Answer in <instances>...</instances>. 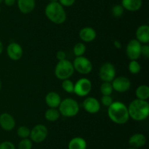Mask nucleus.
<instances>
[{
	"instance_id": "obj_36",
	"label": "nucleus",
	"mask_w": 149,
	"mask_h": 149,
	"mask_svg": "<svg viewBox=\"0 0 149 149\" xmlns=\"http://www.w3.org/2000/svg\"><path fill=\"white\" fill-rule=\"evenodd\" d=\"M4 2L8 7H12L15 4L16 0H4Z\"/></svg>"
},
{
	"instance_id": "obj_34",
	"label": "nucleus",
	"mask_w": 149,
	"mask_h": 149,
	"mask_svg": "<svg viewBox=\"0 0 149 149\" xmlns=\"http://www.w3.org/2000/svg\"><path fill=\"white\" fill-rule=\"evenodd\" d=\"M76 0H58V2L63 6V7H69L74 4Z\"/></svg>"
},
{
	"instance_id": "obj_25",
	"label": "nucleus",
	"mask_w": 149,
	"mask_h": 149,
	"mask_svg": "<svg viewBox=\"0 0 149 149\" xmlns=\"http://www.w3.org/2000/svg\"><path fill=\"white\" fill-rule=\"evenodd\" d=\"M100 90L103 95L111 94L113 91V89L111 85V82H103V83L100 85Z\"/></svg>"
},
{
	"instance_id": "obj_26",
	"label": "nucleus",
	"mask_w": 149,
	"mask_h": 149,
	"mask_svg": "<svg viewBox=\"0 0 149 149\" xmlns=\"http://www.w3.org/2000/svg\"><path fill=\"white\" fill-rule=\"evenodd\" d=\"M74 53L77 56H81L86 51V46L83 42H77L74 46Z\"/></svg>"
},
{
	"instance_id": "obj_5",
	"label": "nucleus",
	"mask_w": 149,
	"mask_h": 149,
	"mask_svg": "<svg viewBox=\"0 0 149 149\" xmlns=\"http://www.w3.org/2000/svg\"><path fill=\"white\" fill-rule=\"evenodd\" d=\"M74 68L73 63L67 59L58 61L55 68V75L61 80L69 79L74 74Z\"/></svg>"
},
{
	"instance_id": "obj_3",
	"label": "nucleus",
	"mask_w": 149,
	"mask_h": 149,
	"mask_svg": "<svg viewBox=\"0 0 149 149\" xmlns=\"http://www.w3.org/2000/svg\"><path fill=\"white\" fill-rule=\"evenodd\" d=\"M45 13L47 18L55 24H62L66 20V12L58 1L49 2L45 7Z\"/></svg>"
},
{
	"instance_id": "obj_40",
	"label": "nucleus",
	"mask_w": 149,
	"mask_h": 149,
	"mask_svg": "<svg viewBox=\"0 0 149 149\" xmlns=\"http://www.w3.org/2000/svg\"><path fill=\"white\" fill-rule=\"evenodd\" d=\"M1 89V80H0V90Z\"/></svg>"
},
{
	"instance_id": "obj_21",
	"label": "nucleus",
	"mask_w": 149,
	"mask_h": 149,
	"mask_svg": "<svg viewBox=\"0 0 149 149\" xmlns=\"http://www.w3.org/2000/svg\"><path fill=\"white\" fill-rule=\"evenodd\" d=\"M87 142L83 137H75L68 143V149H87Z\"/></svg>"
},
{
	"instance_id": "obj_4",
	"label": "nucleus",
	"mask_w": 149,
	"mask_h": 149,
	"mask_svg": "<svg viewBox=\"0 0 149 149\" xmlns=\"http://www.w3.org/2000/svg\"><path fill=\"white\" fill-rule=\"evenodd\" d=\"M58 108H59L58 110L60 113L68 118L75 116L79 112V103L75 99H71V98H66L63 100H61Z\"/></svg>"
},
{
	"instance_id": "obj_7",
	"label": "nucleus",
	"mask_w": 149,
	"mask_h": 149,
	"mask_svg": "<svg viewBox=\"0 0 149 149\" xmlns=\"http://www.w3.org/2000/svg\"><path fill=\"white\" fill-rule=\"evenodd\" d=\"M99 77L103 82H111L116 77V69L111 62H105L99 70Z\"/></svg>"
},
{
	"instance_id": "obj_1",
	"label": "nucleus",
	"mask_w": 149,
	"mask_h": 149,
	"mask_svg": "<svg viewBox=\"0 0 149 149\" xmlns=\"http://www.w3.org/2000/svg\"><path fill=\"white\" fill-rule=\"evenodd\" d=\"M108 115L113 123L117 124H125L130 118L128 108L123 102L116 101L109 107Z\"/></svg>"
},
{
	"instance_id": "obj_18",
	"label": "nucleus",
	"mask_w": 149,
	"mask_h": 149,
	"mask_svg": "<svg viewBox=\"0 0 149 149\" xmlns=\"http://www.w3.org/2000/svg\"><path fill=\"white\" fill-rule=\"evenodd\" d=\"M129 145L130 147L135 148H139L143 147L146 143V137L143 134L141 133H135L132 134L129 139Z\"/></svg>"
},
{
	"instance_id": "obj_19",
	"label": "nucleus",
	"mask_w": 149,
	"mask_h": 149,
	"mask_svg": "<svg viewBox=\"0 0 149 149\" xmlns=\"http://www.w3.org/2000/svg\"><path fill=\"white\" fill-rule=\"evenodd\" d=\"M45 102L49 108H58L61 102V96L57 92H49L45 96Z\"/></svg>"
},
{
	"instance_id": "obj_8",
	"label": "nucleus",
	"mask_w": 149,
	"mask_h": 149,
	"mask_svg": "<svg viewBox=\"0 0 149 149\" xmlns=\"http://www.w3.org/2000/svg\"><path fill=\"white\" fill-rule=\"evenodd\" d=\"M92 90V83L88 78L81 77L74 84V93L79 96H87Z\"/></svg>"
},
{
	"instance_id": "obj_11",
	"label": "nucleus",
	"mask_w": 149,
	"mask_h": 149,
	"mask_svg": "<svg viewBox=\"0 0 149 149\" xmlns=\"http://www.w3.org/2000/svg\"><path fill=\"white\" fill-rule=\"evenodd\" d=\"M111 85L113 90L119 93H124V92L127 91L130 89L131 82L127 77L119 76V77H115L112 80Z\"/></svg>"
},
{
	"instance_id": "obj_16",
	"label": "nucleus",
	"mask_w": 149,
	"mask_h": 149,
	"mask_svg": "<svg viewBox=\"0 0 149 149\" xmlns=\"http://www.w3.org/2000/svg\"><path fill=\"white\" fill-rule=\"evenodd\" d=\"M17 4L20 13L29 14L35 9L36 1L35 0H17Z\"/></svg>"
},
{
	"instance_id": "obj_30",
	"label": "nucleus",
	"mask_w": 149,
	"mask_h": 149,
	"mask_svg": "<svg viewBox=\"0 0 149 149\" xmlns=\"http://www.w3.org/2000/svg\"><path fill=\"white\" fill-rule=\"evenodd\" d=\"M33 146V142L29 138L22 139L18 143L17 148L18 149H31Z\"/></svg>"
},
{
	"instance_id": "obj_14",
	"label": "nucleus",
	"mask_w": 149,
	"mask_h": 149,
	"mask_svg": "<svg viewBox=\"0 0 149 149\" xmlns=\"http://www.w3.org/2000/svg\"><path fill=\"white\" fill-rule=\"evenodd\" d=\"M0 127L5 131H12L15 127V120L11 114L3 112L0 115Z\"/></svg>"
},
{
	"instance_id": "obj_17",
	"label": "nucleus",
	"mask_w": 149,
	"mask_h": 149,
	"mask_svg": "<svg viewBox=\"0 0 149 149\" xmlns=\"http://www.w3.org/2000/svg\"><path fill=\"white\" fill-rule=\"evenodd\" d=\"M136 39L141 43L148 44L149 42V26L141 25L137 29L135 32Z\"/></svg>"
},
{
	"instance_id": "obj_2",
	"label": "nucleus",
	"mask_w": 149,
	"mask_h": 149,
	"mask_svg": "<svg viewBox=\"0 0 149 149\" xmlns=\"http://www.w3.org/2000/svg\"><path fill=\"white\" fill-rule=\"evenodd\" d=\"M127 108L130 118L135 121H143L149 115V104L147 100L134 99L130 103Z\"/></svg>"
},
{
	"instance_id": "obj_37",
	"label": "nucleus",
	"mask_w": 149,
	"mask_h": 149,
	"mask_svg": "<svg viewBox=\"0 0 149 149\" xmlns=\"http://www.w3.org/2000/svg\"><path fill=\"white\" fill-rule=\"evenodd\" d=\"M113 45H114V47L116 48H117V49H120L121 48H122V43H121L120 41L119 40H114V42H113Z\"/></svg>"
},
{
	"instance_id": "obj_38",
	"label": "nucleus",
	"mask_w": 149,
	"mask_h": 149,
	"mask_svg": "<svg viewBox=\"0 0 149 149\" xmlns=\"http://www.w3.org/2000/svg\"><path fill=\"white\" fill-rule=\"evenodd\" d=\"M3 50H4V45H3L2 42L0 41V55H1V53H2Z\"/></svg>"
},
{
	"instance_id": "obj_13",
	"label": "nucleus",
	"mask_w": 149,
	"mask_h": 149,
	"mask_svg": "<svg viewBox=\"0 0 149 149\" xmlns=\"http://www.w3.org/2000/svg\"><path fill=\"white\" fill-rule=\"evenodd\" d=\"M82 106L85 111L91 114L97 113L100 109V104L96 98L89 96L83 101Z\"/></svg>"
},
{
	"instance_id": "obj_31",
	"label": "nucleus",
	"mask_w": 149,
	"mask_h": 149,
	"mask_svg": "<svg viewBox=\"0 0 149 149\" xmlns=\"http://www.w3.org/2000/svg\"><path fill=\"white\" fill-rule=\"evenodd\" d=\"M113 99L111 96V95H103L101 98V103L104 106L108 107V108L113 103Z\"/></svg>"
},
{
	"instance_id": "obj_39",
	"label": "nucleus",
	"mask_w": 149,
	"mask_h": 149,
	"mask_svg": "<svg viewBox=\"0 0 149 149\" xmlns=\"http://www.w3.org/2000/svg\"><path fill=\"white\" fill-rule=\"evenodd\" d=\"M49 2H58V0H49Z\"/></svg>"
},
{
	"instance_id": "obj_29",
	"label": "nucleus",
	"mask_w": 149,
	"mask_h": 149,
	"mask_svg": "<svg viewBox=\"0 0 149 149\" xmlns=\"http://www.w3.org/2000/svg\"><path fill=\"white\" fill-rule=\"evenodd\" d=\"M62 88L67 93H74V83L71 80H70L69 79L63 80L62 82Z\"/></svg>"
},
{
	"instance_id": "obj_35",
	"label": "nucleus",
	"mask_w": 149,
	"mask_h": 149,
	"mask_svg": "<svg viewBox=\"0 0 149 149\" xmlns=\"http://www.w3.org/2000/svg\"><path fill=\"white\" fill-rule=\"evenodd\" d=\"M56 58L58 61H62V60L66 59V53L63 51H58L56 53Z\"/></svg>"
},
{
	"instance_id": "obj_22",
	"label": "nucleus",
	"mask_w": 149,
	"mask_h": 149,
	"mask_svg": "<svg viewBox=\"0 0 149 149\" xmlns=\"http://www.w3.org/2000/svg\"><path fill=\"white\" fill-rule=\"evenodd\" d=\"M137 99L141 100H148L149 98V87L147 85H141L135 90Z\"/></svg>"
},
{
	"instance_id": "obj_28",
	"label": "nucleus",
	"mask_w": 149,
	"mask_h": 149,
	"mask_svg": "<svg viewBox=\"0 0 149 149\" xmlns=\"http://www.w3.org/2000/svg\"><path fill=\"white\" fill-rule=\"evenodd\" d=\"M30 131L31 130L29 129V128H28L27 127H25V126H20V127H18V129H17V134L19 137H20L21 139H25V138H29V135H30Z\"/></svg>"
},
{
	"instance_id": "obj_6",
	"label": "nucleus",
	"mask_w": 149,
	"mask_h": 149,
	"mask_svg": "<svg viewBox=\"0 0 149 149\" xmlns=\"http://www.w3.org/2000/svg\"><path fill=\"white\" fill-rule=\"evenodd\" d=\"M74 70L81 74H87L93 70V64L90 59L84 56H77L73 62Z\"/></svg>"
},
{
	"instance_id": "obj_32",
	"label": "nucleus",
	"mask_w": 149,
	"mask_h": 149,
	"mask_svg": "<svg viewBox=\"0 0 149 149\" xmlns=\"http://www.w3.org/2000/svg\"><path fill=\"white\" fill-rule=\"evenodd\" d=\"M0 149H15V145L10 141H4L0 143Z\"/></svg>"
},
{
	"instance_id": "obj_9",
	"label": "nucleus",
	"mask_w": 149,
	"mask_h": 149,
	"mask_svg": "<svg viewBox=\"0 0 149 149\" xmlns=\"http://www.w3.org/2000/svg\"><path fill=\"white\" fill-rule=\"evenodd\" d=\"M48 134V129L46 126L43 124H37L34 126L30 131L29 137L32 142L40 143L47 138Z\"/></svg>"
},
{
	"instance_id": "obj_33",
	"label": "nucleus",
	"mask_w": 149,
	"mask_h": 149,
	"mask_svg": "<svg viewBox=\"0 0 149 149\" xmlns=\"http://www.w3.org/2000/svg\"><path fill=\"white\" fill-rule=\"evenodd\" d=\"M141 55L143 56L145 58H148L149 57V46L147 44H144L143 45H141Z\"/></svg>"
},
{
	"instance_id": "obj_24",
	"label": "nucleus",
	"mask_w": 149,
	"mask_h": 149,
	"mask_svg": "<svg viewBox=\"0 0 149 149\" xmlns=\"http://www.w3.org/2000/svg\"><path fill=\"white\" fill-rule=\"evenodd\" d=\"M128 70L131 74H138L141 70V66L137 60H131L128 65Z\"/></svg>"
},
{
	"instance_id": "obj_12",
	"label": "nucleus",
	"mask_w": 149,
	"mask_h": 149,
	"mask_svg": "<svg viewBox=\"0 0 149 149\" xmlns=\"http://www.w3.org/2000/svg\"><path fill=\"white\" fill-rule=\"evenodd\" d=\"M7 54L13 61H18L23 56V48L17 42H11L7 47Z\"/></svg>"
},
{
	"instance_id": "obj_23",
	"label": "nucleus",
	"mask_w": 149,
	"mask_h": 149,
	"mask_svg": "<svg viewBox=\"0 0 149 149\" xmlns=\"http://www.w3.org/2000/svg\"><path fill=\"white\" fill-rule=\"evenodd\" d=\"M60 115H61V113L59 110H57V108H49L47 110L45 113V118L50 122L56 121L60 118Z\"/></svg>"
},
{
	"instance_id": "obj_43",
	"label": "nucleus",
	"mask_w": 149,
	"mask_h": 149,
	"mask_svg": "<svg viewBox=\"0 0 149 149\" xmlns=\"http://www.w3.org/2000/svg\"><path fill=\"white\" fill-rule=\"evenodd\" d=\"M0 13H1V7H0Z\"/></svg>"
},
{
	"instance_id": "obj_10",
	"label": "nucleus",
	"mask_w": 149,
	"mask_h": 149,
	"mask_svg": "<svg viewBox=\"0 0 149 149\" xmlns=\"http://www.w3.org/2000/svg\"><path fill=\"white\" fill-rule=\"evenodd\" d=\"M141 43L136 39H131L126 47V54L131 60H138L141 57Z\"/></svg>"
},
{
	"instance_id": "obj_15",
	"label": "nucleus",
	"mask_w": 149,
	"mask_h": 149,
	"mask_svg": "<svg viewBox=\"0 0 149 149\" xmlns=\"http://www.w3.org/2000/svg\"><path fill=\"white\" fill-rule=\"evenodd\" d=\"M79 36L83 42H93L95 39L97 33L93 28L90 27V26H86V27L82 28L79 31Z\"/></svg>"
},
{
	"instance_id": "obj_20",
	"label": "nucleus",
	"mask_w": 149,
	"mask_h": 149,
	"mask_svg": "<svg viewBox=\"0 0 149 149\" xmlns=\"http://www.w3.org/2000/svg\"><path fill=\"white\" fill-rule=\"evenodd\" d=\"M122 6L124 9L130 12H136L143 5L142 0H122Z\"/></svg>"
},
{
	"instance_id": "obj_42",
	"label": "nucleus",
	"mask_w": 149,
	"mask_h": 149,
	"mask_svg": "<svg viewBox=\"0 0 149 149\" xmlns=\"http://www.w3.org/2000/svg\"><path fill=\"white\" fill-rule=\"evenodd\" d=\"M128 149H138V148H128Z\"/></svg>"
},
{
	"instance_id": "obj_41",
	"label": "nucleus",
	"mask_w": 149,
	"mask_h": 149,
	"mask_svg": "<svg viewBox=\"0 0 149 149\" xmlns=\"http://www.w3.org/2000/svg\"><path fill=\"white\" fill-rule=\"evenodd\" d=\"M3 1H4V0H0V4H1V3H2Z\"/></svg>"
},
{
	"instance_id": "obj_27",
	"label": "nucleus",
	"mask_w": 149,
	"mask_h": 149,
	"mask_svg": "<svg viewBox=\"0 0 149 149\" xmlns=\"http://www.w3.org/2000/svg\"><path fill=\"white\" fill-rule=\"evenodd\" d=\"M125 9L122 4H116L111 8V14L114 18H121L124 14Z\"/></svg>"
}]
</instances>
